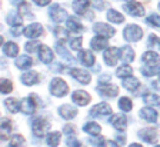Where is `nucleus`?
Returning a JSON list of instances; mask_svg holds the SVG:
<instances>
[{
    "mask_svg": "<svg viewBox=\"0 0 160 147\" xmlns=\"http://www.w3.org/2000/svg\"><path fill=\"white\" fill-rule=\"evenodd\" d=\"M107 20H110L112 23H123V20H124V16L123 14H120L117 10H109L107 12Z\"/></svg>",
    "mask_w": 160,
    "mask_h": 147,
    "instance_id": "nucleus-29",
    "label": "nucleus"
},
{
    "mask_svg": "<svg viewBox=\"0 0 160 147\" xmlns=\"http://www.w3.org/2000/svg\"><path fill=\"white\" fill-rule=\"evenodd\" d=\"M142 59H143V61L146 64H149V66H156L160 61V56L157 53H154V51H146Z\"/></svg>",
    "mask_w": 160,
    "mask_h": 147,
    "instance_id": "nucleus-24",
    "label": "nucleus"
},
{
    "mask_svg": "<svg viewBox=\"0 0 160 147\" xmlns=\"http://www.w3.org/2000/svg\"><path fill=\"white\" fill-rule=\"evenodd\" d=\"M82 37H77V39H73L72 43H70V47L73 49V50H80V47H82Z\"/></svg>",
    "mask_w": 160,
    "mask_h": 147,
    "instance_id": "nucleus-46",
    "label": "nucleus"
},
{
    "mask_svg": "<svg viewBox=\"0 0 160 147\" xmlns=\"http://www.w3.org/2000/svg\"><path fill=\"white\" fill-rule=\"evenodd\" d=\"M56 50H57V53H59V54H62V57H64V59H67V60H69V61H73V59L70 57V53L66 50V49H64L63 43H57Z\"/></svg>",
    "mask_w": 160,
    "mask_h": 147,
    "instance_id": "nucleus-40",
    "label": "nucleus"
},
{
    "mask_svg": "<svg viewBox=\"0 0 160 147\" xmlns=\"http://www.w3.org/2000/svg\"><path fill=\"white\" fill-rule=\"evenodd\" d=\"M129 147H143V146H140V144H137V143H133V144H130Z\"/></svg>",
    "mask_w": 160,
    "mask_h": 147,
    "instance_id": "nucleus-53",
    "label": "nucleus"
},
{
    "mask_svg": "<svg viewBox=\"0 0 160 147\" xmlns=\"http://www.w3.org/2000/svg\"><path fill=\"white\" fill-rule=\"evenodd\" d=\"M144 101H146V104H149V106H159L160 104V97L157 96V94H146L144 96Z\"/></svg>",
    "mask_w": 160,
    "mask_h": 147,
    "instance_id": "nucleus-37",
    "label": "nucleus"
},
{
    "mask_svg": "<svg viewBox=\"0 0 160 147\" xmlns=\"http://www.w3.org/2000/svg\"><path fill=\"white\" fill-rule=\"evenodd\" d=\"M93 30L103 37H112V36H114V33H116V30H114L113 27L106 24V23H96L93 26Z\"/></svg>",
    "mask_w": 160,
    "mask_h": 147,
    "instance_id": "nucleus-9",
    "label": "nucleus"
},
{
    "mask_svg": "<svg viewBox=\"0 0 160 147\" xmlns=\"http://www.w3.org/2000/svg\"><path fill=\"white\" fill-rule=\"evenodd\" d=\"M72 99H73V101L76 104H79V106H86L90 101V94L84 90H76L73 93V96H72Z\"/></svg>",
    "mask_w": 160,
    "mask_h": 147,
    "instance_id": "nucleus-13",
    "label": "nucleus"
},
{
    "mask_svg": "<svg viewBox=\"0 0 160 147\" xmlns=\"http://www.w3.org/2000/svg\"><path fill=\"white\" fill-rule=\"evenodd\" d=\"M69 73L72 74L76 80H79L82 84H89L90 83V74L87 73V71L80 70V69H72Z\"/></svg>",
    "mask_w": 160,
    "mask_h": 147,
    "instance_id": "nucleus-16",
    "label": "nucleus"
},
{
    "mask_svg": "<svg viewBox=\"0 0 160 147\" xmlns=\"http://www.w3.org/2000/svg\"><path fill=\"white\" fill-rule=\"evenodd\" d=\"M92 143L96 144V146H97V144H99V146H102V143H103V139L97 136V139H93V140H92Z\"/></svg>",
    "mask_w": 160,
    "mask_h": 147,
    "instance_id": "nucleus-52",
    "label": "nucleus"
},
{
    "mask_svg": "<svg viewBox=\"0 0 160 147\" xmlns=\"http://www.w3.org/2000/svg\"><path fill=\"white\" fill-rule=\"evenodd\" d=\"M49 14H50V19L53 22H56V23H60V22H64L69 19L67 12L62 6H59V4H53V6L50 7Z\"/></svg>",
    "mask_w": 160,
    "mask_h": 147,
    "instance_id": "nucleus-3",
    "label": "nucleus"
},
{
    "mask_svg": "<svg viewBox=\"0 0 160 147\" xmlns=\"http://www.w3.org/2000/svg\"><path fill=\"white\" fill-rule=\"evenodd\" d=\"M46 143L50 147H57L60 143V133L59 131H53V133H49L46 137Z\"/></svg>",
    "mask_w": 160,
    "mask_h": 147,
    "instance_id": "nucleus-31",
    "label": "nucleus"
},
{
    "mask_svg": "<svg viewBox=\"0 0 160 147\" xmlns=\"http://www.w3.org/2000/svg\"><path fill=\"white\" fill-rule=\"evenodd\" d=\"M99 93L104 97H114L119 93V89L114 84H102L99 86Z\"/></svg>",
    "mask_w": 160,
    "mask_h": 147,
    "instance_id": "nucleus-17",
    "label": "nucleus"
},
{
    "mask_svg": "<svg viewBox=\"0 0 160 147\" xmlns=\"http://www.w3.org/2000/svg\"><path fill=\"white\" fill-rule=\"evenodd\" d=\"M133 73V69L130 66H120L116 70V76L117 77H129Z\"/></svg>",
    "mask_w": 160,
    "mask_h": 147,
    "instance_id": "nucleus-34",
    "label": "nucleus"
},
{
    "mask_svg": "<svg viewBox=\"0 0 160 147\" xmlns=\"http://www.w3.org/2000/svg\"><path fill=\"white\" fill-rule=\"evenodd\" d=\"M112 113V107L107 103H99L90 110V114L93 117H103V116H109Z\"/></svg>",
    "mask_w": 160,
    "mask_h": 147,
    "instance_id": "nucleus-10",
    "label": "nucleus"
},
{
    "mask_svg": "<svg viewBox=\"0 0 160 147\" xmlns=\"http://www.w3.org/2000/svg\"><path fill=\"white\" fill-rule=\"evenodd\" d=\"M119 107H120V110H123V111H130L133 104H132V100H130L129 97H122L119 100Z\"/></svg>",
    "mask_w": 160,
    "mask_h": 147,
    "instance_id": "nucleus-35",
    "label": "nucleus"
},
{
    "mask_svg": "<svg viewBox=\"0 0 160 147\" xmlns=\"http://www.w3.org/2000/svg\"><path fill=\"white\" fill-rule=\"evenodd\" d=\"M139 137L142 140L147 141V143H154L159 137V131L153 127H149V129H143V130L139 131Z\"/></svg>",
    "mask_w": 160,
    "mask_h": 147,
    "instance_id": "nucleus-8",
    "label": "nucleus"
},
{
    "mask_svg": "<svg viewBox=\"0 0 160 147\" xmlns=\"http://www.w3.org/2000/svg\"><path fill=\"white\" fill-rule=\"evenodd\" d=\"M90 3L93 4V7L97 9V10H103L104 9V2L103 0H90Z\"/></svg>",
    "mask_w": 160,
    "mask_h": 147,
    "instance_id": "nucleus-49",
    "label": "nucleus"
},
{
    "mask_svg": "<svg viewBox=\"0 0 160 147\" xmlns=\"http://www.w3.org/2000/svg\"><path fill=\"white\" fill-rule=\"evenodd\" d=\"M146 22L154 27H160V16L159 14H150V16L146 19Z\"/></svg>",
    "mask_w": 160,
    "mask_h": 147,
    "instance_id": "nucleus-43",
    "label": "nucleus"
},
{
    "mask_svg": "<svg viewBox=\"0 0 160 147\" xmlns=\"http://www.w3.org/2000/svg\"><path fill=\"white\" fill-rule=\"evenodd\" d=\"M83 130L86 131V133L92 134V136H99L100 131H102V127L97 123H94V121H90V123H87L86 126L83 127Z\"/></svg>",
    "mask_w": 160,
    "mask_h": 147,
    "instance_id": "nucleus-28",
    "label": "nucleus"
},
{
    "mask_svg": "<svg viewBox=\"0 0 160 147\" xmlns=\"http://www.w3.org/2000/svg\"><path fill=\"white\" fill-rule=\"evenodd\" d=\"M3 51H4V54H7L9 57H16L17 54H19V47H17L16 43H12V42H9V43L4 44Z\"/></svg>",
    "mask_w": 160,
    "mask_h": 147,
    "instance_id": "nucleus-27",
    "label": "nucleus"
},
{
    "mask_svg": "<svg viewBox=\"0 0 160 147\" xmlns=\"http://www.w3.org/2000/svg\"><path fill=\"white\" fill-rule=\"evenodd\" d=\"M159 80H160V76H159Z\"/></svg>",
    "mask_w": 160,
    "mask_h": 147,
    "instance_id": "nucleus-59",
    "label": "nucleus"
},
{
    "mask_svg": "<svg viewBox=\"0 0 160 147\" xmlns=\"http://www.w3.org/2000/svg\"><path fill=\"white\" fill-rule=\"evenodd\" d=\"M66 23H67V30L73 32V33H79V32L83 30V26H82V23L77 20L76 17H69L66 20Z\"/></svg>",
    "mask_w": 160,
    "mask_h": 147,
    "instance_id": "nucleus-25",
    "label": "nucleus"
},
{
    "mask_svg": "<svg viewBox=\"0 0 160 147\" xmlns=\"http://www.w3.org/2000/svg\"><path fill=\"white\" fill-rule=\"evenodd\" d=\"M33 99H34V96L32 94L30 97H26V99L22 100L20 109H22V111H23L24 114H32L36 110V100H33Z\"/></svg>",
    "mask_w": 160,
    "mask_h": 147,
    "instance_id": "nucleus-12",
    "label": "nucleus"
},
{
    "mask_svg": "<svg viewBox=\"0 0 160 147\" xmlns=\"http://www.w3.org/2000/svg\"><path fill=\"white\" fill-rule=\"evenodd\" d=\"M50 2H52V0H33V3H36L37 6H40V7L50 4Z\"/></svg>",
    "mask_w": 160,
    "mask_h": 147,
    "instance_id": "nucleus-50",
    "label": "nucleus"
},
{
    "mask_svg": "<svg viewBox=\"0 0 160 147\" xmlns=\"http://www.w3.org/2000/svg\"><path fill=\"white\" fill-rule=\"evenodd\" d=\"M50 91L56 97H63L69 93V84L64 80H62L60 77H56L50 83Z\"/></svg>",
    "mask_w": 160,
    "mask_h": 147,
    "instance_id": "nucleus-1",
    "label": "nucleus"
},
{
    "mask_svg": "<svg viewBox=\"0 0 160 147\" xmlns=\"http://www.w3.org/2000/svg\"><path fill=\"white\" fill-rule=\"evenodd\" d=\"M123 36L127 42H137L142 39L143 32H142V29H140L139 26H136V24H129L123 30Z\"/></svg>",
    "mask_w": 160,
    "mask_h": 147,
    "instance_id": "nucleus-2",
    "label": "nucleus"
},
{
    "mask_svg": "<svg viewBox=\"0 0 160 147\" xmlns=\"http://www.w3.org/2000/svg\"><path fill=\"white\" fill-rule=\"evenodd\" d=\"M64 131H66V136H67L66 137V146L67 147H84V146H82V143L76 139L74 130L72 126H66L64 127Z\"/></svg>",
    "mask_w": 160,
    "mask_h": 147,
    "instance_id": "nucleus-11",
    "label": "nucleus"
},
{
    "mask_svg": "<svg viewBox=\"0 0 160 147\" xmlns=\"http://www.w3.org/2000/svg\"><path fill=\"white\" fill-rule=\"evenodd\" d=\"M124 2H127V3H132V2H136V0H124Z\"/></svg>",
    "mask_w": 160,
    "mask_h": 147,
    "instance_id": "nucleus-54",
    "label": "nucleus"
},
{
    "mask_svg": "<svg viewBox=\"0 0 160 147\" xmlns=\"http://www.w3.org/2000/svg\"><path fill=\"white\" fill-rule=\"evenodd\" d=\"M79 59H80V61H82V64H84V66H87V67H90L94 63V56L90 50L79 51Z\"/></svg>",
    "mask_w": 160,
    "mask_h": 147,
    "instance_id": "nucleus-22",
    "label": "nucleus"
},
{
    "mask_svg": "<svg viewBox=\"0 0 160 147\" xmlns=\"http://www.w3.org/2000/svg\"><path fill=\"white\" fill-rule=\"evenodd\" d=\"M39 56H40V60L43 61L44 64H49L53 61V51H52V49H50L49 46H44V44H42L39 49Z\"/></svg>",
    "mask_w": 160,
    "mask_h": 147,
    "instance_id": "nucleus-14",
    "label": "nucleus"
},
{
    "mask_svg": "<svg viewBox=\"0 0 160 147\" xmlns=\"http://www.w3.org/2000/svg\"><path fill=\"white\" fill-rule=\"evenodd\" d=\"M139 80H137L136 77H132V76H129V77H126L123 80V86L126 87L127 90H130V91H133L134 89H137L139 87Z\"/></svg>",
    "mask_w": 160,
    "mask_h": 147,
    "instance_id": "nucleus-32",
    "label": "nucleus"
},
{
    "mask_svg": "<svg viewBox=\"0 0 160 147\" xmlns=\"http://www.w3.org/2000/svg\"><path fill=\"white\" fill-rule=\"evenodd\" d=\"M159 10H160V3H159Z\"/></svg>",
    "mask_w": 160,
    "mask_h": 147,
    "instance_id": "nucleus-56",
    "label": "nucleus"
},
{
    "mask_svg": "<svg viewBox=\"0 0 160 147\" xmlns=\"http://www.w3.org/2000/svg\"><path fill=\"white\" fill-rule=\"evenodd\" d=\"M102 147H119L114 141H112V140H107V141H104L103 144H102Z\"/></svg>",
    "mask_w": 160,
    "mask_h": 147,
    "instance_id": "nucleus-51",
    "label": "nucleus"
},
{
    "mask_svg": "<svg viewBox=\"0 0 160 147\" xmlns=\"http://www.w3.org/2000/svg\"><path fill=\"white\" fill-rule=\"evenodd\" d=\"M42 44H39V42H27L26 43V51L29 53H34L37 49H40Z\"/></svg>",
    "mask_w": 160,
    "mask_h": 147,
    "instance_id": "nucleus-44",
    "label": "nucleus"
},
{
    "mask_svg": "<svg viewBox=\"0 0 160 147\" xmlns=\"http://www.w3.org/2000/svg\"><path fill=\"white\" fill-rule=\"evenodd\" d=\"M159 71H160V66H147V67H143V69H142V73L147 77L153 76V74L159 73Z\"/></svg>",
    "mask_w": 160,
    "mask_h": 147,
    "instance_id": "nucleus-39",
    "label": "nucleus"
},
{
    "mask_svg": "<svg viewBox=\"0 0 160 147\" xmlns=\"http://www.w3.org/2000/svg\"><path fill=\"white\" fill-rule=\"evenodd\" d=\"M40 80L39 73L36 71H27V73L22 74V83L26 84V86H33V84H37Z\"/></svg>",
    "mask_w": 160,
    "mask_h": 147,
    "instance_id": "nucleus-19",
    "label": "nucleus"
},
{
    "mask_svg": "<svg viewBox=\"0 0 160 147\" xmlns=\"http://www.w3.org/2000/svg\"><path fill=\"white\" fill-rule=\"evenodd\" d=\"M110 123H112V126H113L116 130H124L127 126V120L123 114H114V116L110 119Z\"/></svg>",
    "mask_w": 160,
    "mask_h": 147,
    "instance_id": "nucleus-20",
    "label": "nucleus"
},
{
    "mask_svg": "<svg viewBox=\"0 0 160 147\" xmlns=\"http://www.w3.org/2000/svg\"><path fill=\"white\" fill-rule=\"evenodd\" d=\"M16 66L19 69H29L33 66V59L30 56H20L16 59Z\"/></svg>",
    "mask_w": 160,
    "mask_h": 147,
    "instance_id": "nucleus-26",
    "label": "nucleus"
},
{
    "mask_svg": "<svg viewBox=\"0 0 160 147\" xmlns=\"http://www.w3.org/2000/svg\"><path fill=\"white\" fill-rule=\"evenodd\" d=\"M10 130H12V124H10L9 120L6 119H2V139L6 140L10 134Z\"/></svg>",
    "mask_w": 160,
    "mask_h": 147,
    "instance_id": "nucleus-33",
    "label": "nucleus"
},
{
    "mask_svg": "<svg viewBox=\"0 0 160 147\" xmlns=\"http://www.w3.org/2000/svg\"><path fill=\"white\" fill-rule=\"evenodd\" d=\"M54 34H56V37L62 39V40L67 39V36H69V33H67V32L64 30V29H62V27H57L56 30H54Z\"/></svg>",
    "mask_w": 160,
    "mask_h": 147,
    "instance_id": "nucleus-45",
    "label": "nucleus"
},
{
    "mask_svg": "<svg viewBox=\"0 0 160 147\" xmlns=\"http://www.w3.org/2000/svg\"><path fill=\"white\" fill-rule=\"evenodd\" d=\"M89 4H90V0H73V10L74 13L77 14H84L89 9Z\"/></svg>",
    "mask_w": 160,
    "mask_h": 147,
    "instance_id": "nucleus-21",
    "label": "nucleus"
},
{
    "mask_svg": "<svg viewBox=\"0 0 160 147\" xmlns=\"http://www.w3.org/2000/svg\"><path fill=\"white\" fill-rule=\"evenodd\" d=\"M140 116L143 117L144 120L150 121V123H154L157 120V111L153 110V109H150V107H144L140 110Z\"/></svg>",
    "mask_w": 160,
    "mask_h": 147,
    "instance_id": "nucleus-23",
    "label": "nucleus"
},
{
    "mask_svg": "<svg viewBox=\"0 0 160 147\" xmlns=\"http://www.w3.org/2000/svg\"><path fill=\"white\" fill-rule=\"evenodd\" d=\"M49 123H47L44 119H42V117H39V119H36V120L33 121V124H32V129H33V133L36 134L37 137H42L44 136V133H46L47 130H49Z\"/></svg>",
    "mask_w": 160,
    "mask_h": 147,
    "instance_id": "nucleus-4",
    "label": "nucleus"
},
{
    "mask_svg": "<svg viewBox=\"0 0 160 147\" xmlns=\"http://www.w3.org/2000/svg\"><path fill=\"white\" fill-rule=\"evenodd\" d=\"M44 29L40 23H32L24 29V36L30 37V39H36V37H40L43 34Z\"/></svg>",
    "mask_w": 160,
    "mask_h": 147,
    "instance_id": "nucleus-7",
    "label": "nucleus"
},
{
    "mask_svg": "<svg viewBox=\"0 0 160 147\" xmlns=\"http://www.w3.org/2000/svg\"><path fill=\"white\" fill-rule=\"evenodd\" d=\"M107 39L106 37H103V36H96V37H93L92 39V42H90V46H92V49L93 50H96V51H100V50H103V49H106L107 47Z\"/></svg>",
    "mask_w": 160,
    "mask_h": 147,
    "instance_id": "nucleus-18",
    "label": "nucleus"
},
{
    "mask_svg": "<svg viewBox=\"0 0 160 147\" xmlns=\"http://www.w3.org/2000/svg\"><path fill=\"white\" fill-rule=\"evenodd\" d=\"M4 104H6L7 109H9L10 111H13V113H17V111L20 110V104L16 99H7V100L4 101Z\"/></svg>",
    "mask_w": 160,
    "mask_h": 147,
    "instance_id": "nucleus-36",
    "label": "nucleus"
},
{
    "mask_svg": "<svg viewBox=\"0 0 160 147\" xmlns=\"http://www.w3.org/2000/svg\"><path fill=\"white\" fill-rule=\"evenodd\" d=\"M149 44L152 47H159L160 49V39L157 36H154V34H152V36L149 37Z\"/></svg>",
    "mask_w": 160,
    "mask_h": 147,
    "instance_id": "nucleus-47",
    "label": "nucleus"
},
{
    "mask_svg": "<svg viewBox=\"0 0 160 147\" xmlns=\"http://www.w3.org/2000/svg\"><path fill=\"white\" fill-rule=\"evenodd\" d=\"M156 147H160V146H156Z\"/></svg>",
    "mask_w": 160,
    "mask_h": 147,
    "instance_id": "nucleus-60",
    "label": "nucleus"
},
{
    "mask_svg": "<svg viewBox=\"0 0 160 147\" xmlns=\"http://www.w3.org/2000/svg\"><path fill=\"white\" fill-rule=\"evenodd\" d=\"M59 114L66 120H72L77 116V110L73 106H69V104H64V106L59 107Z\"/></svg>",
    "mask_w": 160,
    "mask_h": 147,
    "instance_id": "nucleus-15",
    "label": "nucleus"
},
{
    "mask_svg": "<svg viewBox=\"0 0 160 147\" xmlns=\"http://www.w3.org/2000/svg\"><path fill=\"white\" fill-rule=\"evenodd\" d=\"M10 147H16V146H10Z\"/></svg>",
    "mask_w": 160,
    "mask_h": 147,
    "instance_id": "nucleus-57",
    "label": "nucleus"
},
{
    "mask_svg": "<svg viewBox=\"0 0 160 147\" xmlns=\"http://www.w3.org/2000/svg\"><path fill=\"white\" fill-rule=\"evenodd\" d=\"M123 9L130 14V16H134V17L144 16V7L140 3H137V2H132V3L124 4Z\"/></svg>",
    "mask_w": 160,
    "mask_h": 147,
    "instance_id": "nucleus-5",
    "label": "nucleus"
},
{
    "mask_svg": "<svg viewBox=\"0 0 160 147\" xmlns=\"http://www.w3.org/2000/svg\"><path fill=\"white\" fill-rule=\"evenodd\" d=\"M7 22H9V24H12L13 27H20V26H22V17H19L17 14H14V13H10L9 14Z\"/></svg>",
    "mask_w": 160,
    "mask_h": 147,
    "instance_id": "nucleus-38",
    "label": "nucleus"
},
{
    "mask_svg": "<svg viewBox=\"0 0 160 147\" xmlns=\"http://www.w3.org/2000/svg\"><path fill=\"white\" fill-rule=\"evenodd\" d=\"M19 12H20V14H26L27 16V14H30V6L23 2V3L19 6Z\"/></svg>",
    "mask_w": 160,
    "mask_h": 147,
    "instance_id": "nucleus-48",
    "label": "nucleus"
},
{
    "mask_svg": "<svg viewBox=\"0 0 160 147\" xmlns=\"http://www.w3.org/2000/svg\"><path fill=\"white\" fill-rule=\"evenodd\" d=\"M23 143H24V137L22 136V134H14V136H12V139H10V144H12V146L20 147Z\"/></svg>",
    "mask_w": 160,
    "mask_h": 147,
    "instance_id": "nucleus-42",
    "label": "nucleus"
},
{
    "mask_svg": "<svg viewBox=\"0 0 160 147\" xmlns=\"http://www.w3.org/2000/svg\"><path fill=\"white\" fill-rule=\"evenodd\" d=\"M120 56H122V59H123L124 61H133L134 60V51L133 49L130 46H124L122 47V50H120Z\"/></svg>",
    "mask_w": 160,
    "mask_h": 147,
    "instance_id": "nucleus-30",
    "label": "nucleus"
},
{
    "mask_svg": "<svg viewBox=\"0 0 160 147\" xmlns=\"http://www.w3.org/2000/svg\"><path fill=\"white\" fill-rule=\"evenodd\" d=\"M14 2H19V0H14Z\"/></svg>",
    "mask_w": 160,
    "mask_h": 147,
    "instance_id": "nucleus-58",
    "label": "nucleus"
},
{
    "mask_svg": "<svg viewBox=\"0 0 160 147\" xmlns=\"http://www.w3.org/2000/svg\"><path fill=\"white\" fill-rule=\"evenodd\" d=\"M153 86H154V87H159V83H156V81H154V83H153Z\"/></svg>",
    "mask_w": 160,
    "mask_h": 147,
    "instance_id": "nucleus-55",
    "label": "nucleus"
},
{
    "mask_svg": "<svg viewBox=\"0 0 160 147\" xmlns=\"http://www.w3.org/2000/svg\"><path fill=\"white\" fill-rule=\"evenodd\" d=\"M13 90V83L7 79H2V93L6 94V93H10Z\"/></svg>",
    "mask_w": 160,
    "mask_h": 147,
    "instance_id": "nucleus-41",
    "label": "nucleus"
},
{
    "mask_svg": "<svg viewBox=\"0 0 160 147\" xmlns=\"http://www.w3.org/2000/svg\"><path fill=\"white\" fill-rule=\"evenodd\" d=\"M119 53H120L119 49H116V47H109L103 54L104 63H106L107 66H116L117 59H119V56H120Z\"/></svg>",
    "mask_w": 160,
    "mask_h": 147,
    "instance_id": "nucleus-6",
    "label": "nucleus"
}]
</instances>
